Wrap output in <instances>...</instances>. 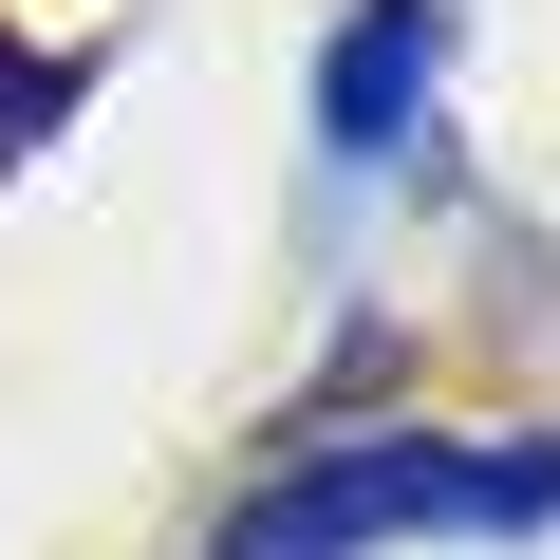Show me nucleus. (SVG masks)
I'll return each instance as SVG.
<instances>
[{"label": "nucleus", "instance_id": "1", "mask_svg": "<svg viewBox=\"0 0 560 560\" xmlns=\"http://www.w3.org/2000/svg\"><path fill=\"white\" fill-rule=\"evenodd\" d=\"M541 523H560V448H486V430H337L318 467L243 486L206 560H393V541H541Z\"/></svg>", "mask_w": 560, "mask_h": 560}, {"label": "nucleus", "instance_id": "2", "mask_svg": "<svg viewBox=\"0 0 560 560\" xmlns=\"http://www.w3.org/2000/svg\"><path fill=\"white\" fill-rule=\"evenodd\" d=\"M430 75H448V0H355L337 57H318V150L337 168H393L430 131Z\"/></svg>", "mask_w": 560, "mask_h": 560}]
</instances>
